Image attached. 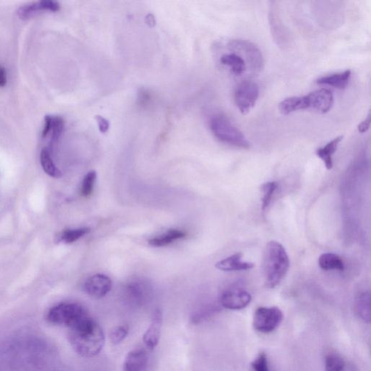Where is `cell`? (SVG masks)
I'll use <instances>...</instances> for the list:
<instances>
[{
    "label": "cell",
    "instance_id": "obj_13",
    "mask_svg": "<svg viewBox=\"0 0 371 371\" xmlns=\"http://www.w3.org/2000/svg\"><path fill=\"white\" fill-rule=\"evenodd\" d=\"M163 326V313L160 309L155 310L150 327L143 337V342L148 349L152 350L160 341Z\"/></svg>",
    "mask_w": 371,
    "mask_h": 371
},
{
    "label": "cell",
    "instance_id": "obj_32",
    "mask_svg": "<svg viewBox=\"0 0 371 371\" xmlns=\"http://www.w3.org/2000/svg\"><path fill=\"white\" fill-rule=\"evenodd\" d=\"M370 120H371V116L370 113L369 112L367 118L363 120L360 125L358 126V130L360 133L364 134L367 132L370 127Z\"/></svg>",
    "mask_w": 371,
    "mask_h": 371
},
{
    "label": "cell",
    "instance_id": "obj_20",
    "mask_svg": "<svg viewBox=\"0 0 371 371\" xmlns=\"http://www.w3.org/2000/svg\"><path fill=\"white\" fill-rule=\"evenodd\" d=\"M221 63L230 68L232 72L238 77L243 75L247 69L244 59L235 52L222 56Z\"/></svg>",
    "mask_w": 371,
    "mask_h": 371
},
{
    "label": "cell",
    "instance_id": "obj_5",
    "mask_svg": "<svg viewBox=\"0 0 371 371\" xmlns=\"http://www.w3.org/2000/svg\"><path fill=\"white\" fill-rule=\"evenodd\" d=\"M229 49L234 50L244 59L251 72L258 74L264 68V58L260 48L249 40H235L229 42Z\"/></svg>",
    "mask_w": 371,
    "mask_h": 371
},
{
    "label": "cell",
    "instance_id": "obj_14",
    "mask_svg": "<svg viewBox=\"0 0 371 371\" xmlns=\"http://www.w3.org/2000/svg\"><path fill=\"white\" fill-rule=\"evenodd\" d=\"M65 122L58 116L47 115L45 118L42 139L52 145L57 143L64 130Z\"/></svg>",
    "mask_w": 371,
    "mask_h": 371
},
{
    "label": "cell",
    "instance_id": "obj_9",
    "mask_svg": "<svg viewBox=\"0 0 371 371\" xmlns=\"http://www.w3.org/2000/svg\"><path fill=\"white\" fill-rule=\"evenodd\" d=\"M269 25L274 42L279 47L286 48L290 41V35L283 24L275 2H271L269 14Z\"/></svg>",
    "mask_w": 371,
    "mask_h": 371
},
{
    "label": "cell",
    "instance_id": "obj_3",
    "mask_svg": "<svg viewBox=\"0 0 371 371\" xmlns=\"http://www.w3.org/2000/svg\"><path fill=\"white\" fill-rule=\"evenodd\" d=\"M92 317L80 304L62 303L51 308L47 313V321L53 325L74 330Z\"/></svg>",
    "mask_w": 371,
    "mask_h": 371
},
{
    "label": "cell",
    "instance_id": "obj_7",
    "mask_svg": "<svg viewBox=\"0 0 371 371\" xmlns=\"http://www.w3.org/2000/svg\"><path fill=\"white\" fill-rule=\"evenodd\" d=\"M259 95V86L255 82L244 81L239 84L235 91V101L242 115L248 113L255 107Z\"/></svg>",
    "mask_w": 371,
    "mask_h": 371
},
{
    "label": "cell",
    "instance_id": "obj_24",
    "mask_svg": "<svg viewBox=\"0 0 371 371\" xmlns=\"http://www.w3.org/2000/svg\"><path fill=\"white\" fill-rule=\"evenodd\" d=\"M40 162L45 172L52 178H60L61 171L53 161L51 153L47 148H44L40 154Z\"/></svg>",
    "mask_w": 371,
    "mask_h": 371
},
{
    "label": "cell",
    "instance_id": "obj_27",
    "mask_svg": "<svg viewBox=\"0 0 371 371\" xmlns=\"http://www.w3.org/2000/svg\"><path fill=\"white\" fill-rule=\"evenodd\" d=\"M325 371H347L346 363L340 356L329 354L325 359Z\"/></svg>",
    "mask_w": 371,
    "mask_h": 371
},
{
    "label": "cell",
    "instance_id": "obj_4",
    "mask_svg": "<svg viewBox=\"0 0 371 371\" xmlns=\"http://www.w3.org/2000/svg\"><path fill=\"white\" fill-rule=\"evenodd\" d=\"M210 129L221 143L240 149L248 150L249 141L227 117L218 115L210 120Z\"/></svg>",
    "mask_w": 371,
    "mask_h": 371
},
{
    "label": "cell",
    "instance_id": "obj_15",
    "mask_svg": "<svg viewBox=\"0 0 371 371\" xmlns=\"http://www.w3.org/2000/svg\"><path fill=\"white\" fill-rule=\"evenodd\" d=\"M150 291L149 283L143 279L132 281L126 287V293L130 301L134 304H141L145 301Z\"/></svg>",
    "mask_w": 371,
    "mask_h": 371
},
{
    "label": "cell",
    "instance_id": "obj_21",
    "mask_svg": "<svg viewBox=\"0 0 371 371\" xmlns=\"http://www.w3.org/2000/svg\"><path fill=\"white\" fill-rule=\"evenodd\" d=\"M321 269L325 271L345 270V262L342 258L335 253H328L322 254L319 258Z\"/></svg>",
    "mask_w": 371,
    "mask_h": 371
},
{
    "label": "cell",
    "instance_id": "obj_29",
    "mask_svg": "<svg viewBox=\"0 0 371 371\" xmlns=\"http://www.w3.org/2000/svg\"><path fill=\"white\" fill-rule=\"evenodd\" d=\"M129 332V327L127 325H120L111 331L110 333V340L113 345H117L125 340Z\"/></svg>",
    "mask_w": 371,
    "mask_h": 371
},
{
    "label": "cell",
    "instance_id": "obj_2",
    "mask_svg": "<svg viewBox=\"0 0 371 371\" xmlns=\"http://www.w3.org/2000/svg\"><path fill=\"white\" fill-rule=\"evenodd\" d=\"M69 340L79 355L93 358L103 349L105 337L102 329L91 317L78 329L70 331Z\"/></svg>",
    "mask_w": 371,
    "mask_h": 371
},
{
    "label": "cell",
    "instance_id": "obj_33",
    "mask_svg": "<svg viewBox=\"0 0 371 371\" xmlns=\"http://www.w3.org/2000/svg\"><path fill=\"white\" fill-rule=\"evenodd\" d=\"M7 84V74L4 68H0V86L3 87Z\"/></svg>",
    "mask_w": 371,
    "mask_h": 371
},
{
    "label": "cell",
    "instance_id": "obj_26",
    "mask_svg": "<svg viewBox=\"0 0 371 371\" xmlns=\"http://www.w3.org/2000/svg\"><path fill=\"white\" fill-rule=\"evenodd\" d=\"M90 232V228L86 227L76 229H68V230L64 231L61 235L59 239L64 243L72 244Z\"/></svg>",
    "mask_w": 371,
    "mask_h": 371
},
{
    "label": "cell",
    "instance_id": "obj_12",
    "mask_svg": "<svg viewBox=\"0 0 371 371\" xmlns=\"http://www.w3.org/2000/svg\"><path fill=\"white\" fill-rule=\"evenodd\" d=\"M61 9V5L52 0H43V1L33 2L22 6L17 10V15L20 19L26 20L31 17L43 12L56 13Z\"/></svg>",
    "mask_w": 371,
    "mask_h": 371
},
{
    "label": "cell",
    "instance_id": "obj_11",
    "mask_svg": "<svg viewBox=\"0 0 371 371\" xmlns=\"http://www.w3.org/2000/svg\"><path fill=\"white\" fill-rule=\"evenodd\" d=\"M307 110H313L317 113L324 114L328 113L333 104V95L327 89L314 91L305 96Z\"/></svg>",
    "mask_w": 371,
    "mask_h": 371
},
{
    "label": "cell",
    "instance_id": "obj_18",
    "mask_svg": "<svg viewBox=\"0 0 371 371\" xmlns=\"http://www.w3.org/2000/svg\"><path fill=\"white\" fill-rule=\"evenodd\" d=\"M343 136H339L329 141L323 148H319L316 150V155L324 162L326 168L328 170H331L333 166V156L337 152L340 144L343 140Z\"/></svg>",
    "mask_w": 371,
    "mask_h": 371
},
{
    "label": "cell",
    "instance_id": "obj_17",
    "mask_svg": "<svg viewBox=\"0 0 371 371\" xmlns=\"http://www.w3.org/2000/svg\"><path fill=\"white\" fill-rule=\"evenodd\" d=\"M148 365L147 352L143 349L131 351L123 364V371H146Z\"/></svg>",
    "mask_w": 371,
    "mask_h": 371
},
{
    "label": "cell",
    "instance_id": "obj_28",
    "mask_svg": "<svg viewBox=\"0 0 371 371\" xmlns=\"http://www.w3.org/2000/svg\"><path fill=\"white\" fill-rule=\"evenodd\" d=\"M96 180L97 173L94 171H90L84 176L81 187V194L83 197L87 198L91 196Z\"/></svg>",
    "mask_w": 371,
    "mask_h": 371
},
{
    "label": "cell",
    "instance_id": "obj_10",
    "mask_svg": "<svg viewBox=\"0 0 371 371\" xmlns=\"http://www.w3.org/2000/svg\"><path fill=\"white\" fill-rule=\"evenodd\" d=\"M112 286L110 277L98 274L87 278L84 282L83 289L88 295L95 299H101L111 292Z\"/></svg>",
    "mask_w": 371,
    "mask_h": 371
},
{
    "label": "cell",
    "instance_id": "obj_25",
    "mask_svg": "<svg viewBox=\"0 0 371 371\" xmlns=\"http://www.w3.org/2000/svg\"><path fill=\"white\" fill-rule=\"evenodd\" d=\"M278 187V184L276 182H267L261 186V191L262 192V210L263 213H265L271 205Z\"/></svg>",
    "mask_w": 371,
    "mask_h": 371
},
{
    "label": "cell",
    "instance_id": "obj_1",
    "mask_svg": "<svg viewBox=\"0 0 371 371\" xmlns=\"http://www.w3.org/2000/svg\"><path fill=\"white\" fill-rule=\"evenodd\" d=\"M290 267L288 254L281 243L269 242L262 257V274L265 284L274 289L285 278Z\"/></svg>",
    "mask_w": 371,
    "mask_h": 371
},
{
    "label": "cell",
    "instance_id": "obj_23",
    "mask_svg": "<svg viewBox=\"0 0 371 371\" xmlns=\"http://www.w3.org/2000/svg\"><path fill=\"white\" fill-rule=\"evenodd\" d=\"M187 234L178 229H171L166 234L149 240V244L152 246L160 247L167 246L176 240L185 237Z\"/></svg>",
    "mask_w": 371,
    "mask_h": 371
},
{
    "label": "cell",
    "instance_id": "obj_34",
    "mask_svg": "<svg viewBox=\"0 0 371 371\" xmlns=\"http://www.w3.org/2000/svg\"><path fill=\"white\" fill-rule=\"evenodd\" d=\"M145 22L150 27L155 26L156 20L155 16L152 14H148L145 17Z\"/></svg>",
    "mask_w": 371,
    "mask_h": 371
},
{
    "label": "cell",
    "instance_id": "obj_16",
    "mask_svg": "<svg viewBox=\"0 0 371 371\" xmlns=\"http://www.w3.org/2000/svg\"><path fill=\"white\" fill-rule=\"evenodd\" d=\"M243 254L235 253L229 256L216 264V269L226 272L241 271L251 270L255 267V265L251 262L242 260Z\"/></svg>",
    "mask_w": 371,
    "mask_h": 371
},
{
    "label": "cell",
    "instance_id": "obj_8",
    "mask_svg": "<svg viewBox=\"0 0 371 371\" xmlns=\"http://www.w3.org/2000/svg\"><path fill=\"white\" fill-rule=\"evenodd\" d=\"M252 301L251 294L240 288L225 290L220 298L221 306L228 310H239L248 306Z\"/></svg>",
    "mask_w": 371,
    "mask_h": 371
},
{
    "label": "cell",
    "instance_id": "obj_22",
    "mask_svg": "<svg viewBox=\"0 0 371 371\" xmlns=\"http://www.w3.org/2000/svg\"><path fill=\"white\" fill-rule=\"evenodd\" d=\"M356 313L361 319L366 323H370L371 319L370 294L369 292H361L356 303Z\"/></svg>",
    "mask_w": 371,
    "mask_h": 371
},
{
    "label": "cell",
    "instance_id": "obj_6",
    "mask_svg": "<svg viewBox=\"0 0 371 371\" xmlns=\"http://www.w3.org/2000/svg\"><path fill=\"white\" fill-rule=\"evenodd\" d=\"M284 315L277 307H260L254 314V329L260 333H268L275 331L281 324Z\"/></svg>",
    "mask_w": 371,
    "mask_h": 371
},
{
    "label": "cell",
    "instance_id": "obj_30",
    "mask_svg": "<svg viewBox=\"0 0 371 371\" xmlns=\"http://www.w3.org/2000/svg\"><path fill=\"white\" fill-rule=\"evenodd\" d=\"M254 371H270L268 357L266 353L261 352L252 363Z\"/></svg>",
    "mask_w": 371,
    "mask_h": 371
},
{
    "label": "cell",
    "instance_id": "obj_31",
    "mask_svg": "<svg viewBox=\"0 0 371 371\" xmlns=\"http://www.w3.org/2000/svg\"><path fill=\"white\" fill-rule=\"evenodd\" d=\"M96 119L98 123V127L100 132L103 134L107 132L110 128L109 121L100 116H97L96 117Z\"/></svg>",
    "mask_w": 371,
    "mask_h": 371
},
{
    "label": "cell",
    "instance_id": "obj_19",
    "mask_svg": "<svg viewBox=\"0 0 371 371\" xmlns=\"http://www.w3.org/2000/svg\"><path fill=\"white\" fill-rule=\"evenodd\" d=\"M351 75V70H347L342 73L322 77L317 79L316 83L320 85L330 86L336 88V89L344 90L349 84Z\"/></svg>",
    "mask_w": 371,
    "mask_h": 371
}]
</instances>
